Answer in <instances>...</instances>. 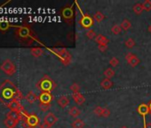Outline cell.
Segmentation results:
<instances>
[{"label": "cell", "instance_id": "obj_38", "mask_svg": "<svg viewBox=\"0 0 151 128\" xmlns=\"http://www.w3.org/2000/svg\"><path fill=\"white\" fill-rule=\"evenodd\" d=\"M108 48H109L108 45H98V49H99L101 52H106V51L108 50Z\"/></svg>", "mask_w": 151, "mask_h": 128}, {"label": "cell", "instance_id": "obj_13", "mask_svg": "<svg viewBox=\"0 0 151 128\" xmlns=\"http://www.w3.org/2000/svg\"><path fill=\"white\" fill-rule=\"evenodd\" d=\"M57 121H58V117H57L53 113H52V112L46 114V116H45V118H44V123L50 125V126L53 125Z\"/></svg>", "mask_w": 151, "mask_h": 128}, {"label": "cell", "instance_id": "obj_24", "mask_svg": "<svg viewBox=\"0 0 151 128\" xmlns=\"http://www.w3.org/2000/svg\"><path fill=\"white\" fill-rule=\"evenodd\" d=\"M95 41L96 43H98V45H108L109 43V39L106 38L103 35H97V37H95Z\"/></svg>", "mask_w": 151, "mask_h": 128}, {"label": "cell", "instance_id": "obj_43", "mask_svg": "<svg viewBox=\"0 0 151 128\" xmlns=\"http://www.w3.org/2000/svg\"><path fill=\"white\" fill-rule=\"evenodd\" d=\"M120 128H128V127H127V126H124H124H121Z\"/></svg>", "mask_w": 151, "mask_h": 128}, {"label": "cell", "instance_id": "obj_15", "mask_svg": "<svg viewBox=\"0 0 151 128\" xmlns=\"http://www.w3.org/2000/svg\"><path fill=\"white\" fill-rule=\"evenodd\" d=\"M6 117H10L17 122L21 121V120H23V116L22 115L21 112H18V111H10L6 114Z\"/></svg>", "mask_w": 151, "mask_h": 128}, {"label": "cell", "instance_id": "obj_16", "mask_svg": "<svg viewBox=\"0 0 151 128\" xmlns=\"http://www.w3.org/2000/svg\"><path fill=\"white\" fill-rule=\"evenodd\" d=\"M57 103L60 107L61 108H66L69 105V99L65 96V95H62L60 96L58 100H57Z\"/></svg>", "mask_w": 151, "mask_h": 128}, {"label": "cell", "instance_id": "obj_28", "mask_svg": "<svg viewBox=\"0 0 151 128\" xmlns=\"http://www.w3.org/2000/svg\"><path fill=\"white\" fill-rule=\"evenodd\" d=\"M104 76L106 77V78L110 79L111 78H113L115 76V70L112 68H108L105 71H104Z\"/></svg>", "mask_w": 151, "mask_h": 128}, {"label": "cell", "instance_id": "obj_42", "mask_svg": "<svg viewBox=\"0 0 151 128\" xmlns=\"http://www.w3.org/2000/svg\"><path fill=\"white\" fill-rule=\"evenodd\" d=\"M148 31H149V32L151 33V25H150V26L148 27Z\"/></svg>", "mask_w": 151, "mask_h": 128}, {"label": "cell", "instance_id": "obj_25", "mask_svg": "<svg viewBox=\"0 0 151 128\" xmlns=\"http://www.w3.org/2000/svg\"><path fill=\"white\" fill-rule=\"evenodd\" d=\"M105 19V15L101 12H96L95 14L93 15V21L96 22H101Z\"/></svg>", "mask_w": 151, "mask_h": 128}, {"label": "cell", "instance_id": "obj_32", "mask_svg": "<svg viewBox=\"0 0 151 128\" xmlns=\"http://www.w3.org/2000/svg\"><path fill=\"white\" fill-rule=\"evenodd\" d=\"M125 46L127 47V48H129V49H132V47H134V45H135V41L132 39V38H128L126 41H125Z\"/></svg>", "mask_w": 151, "mask_h": 128}, {"label": "cell", "instance_id": "obj_22", "mask_svg": "<svg viewBox=\"0 0 151 128\" xmlns=\"http://www.w3.org/2000/svg\"><path fill=\"white\" fill-rule=\"evenodd\" d=\"M68 114L72 117H78L81 114V110L78 107H72L68 110Z\"/></svg>", "mask_w": 151, "mask_h": 128}, {"label": "cell", "instance_id": "obj_29", "mask_svg": "<svg viewBox=\"0 0 151 128\" xmlns=\"http://www.w3.org/2000/svg\"><path fill=\"white\" fill-rule=\"evenodd\" d=\"M86 37H87L89 39H95V37H97V35H96V33H95L94 30L89 29H87V31H86Z\"/></svg>", "mask_w": 151, "mask_h": 128}, {"label": "cell", "instance_id": "obj_44", "mask_svg": "<svg viewBox=\"0 0 151 128\" xmlns=\"http://www.w3.org/2000/svg\"><path fill=\"white\" fill-rule=\"evenodd\" d=\"M26 128H30V127H29V126H28V127H26Z\"/></svg>", "mask_w": 151, "mask_h": 128}, {"label": "cell", "instance_id": "obj_34", "mask_svg": "<svg viewBox=\"0 0 151 128\" xmlns=\"http://www.w3.org/2000/svg\"><path fill=\"white\" fill-rule=\"evenodd\" d=\"M102 112H103V108L97 106L95 107V109H93V113L97 116H102Z\"/></svg>", "mask_w": 151, "mask_h": 128}, {"label": "cell", "instance_id": "obj_9", "mask_svg": "<svg viewBox=\"0 0 151 128\" xmlns=\"http://www.w3.org/2000/svg\"><path fill=\"white\" fill-rule=\"evenodd\" d=\"M125 59H126V61L128 62V64H129V65H131L132 67L138 66L139 64V62H140L139 59L135 54H133L132 52H128L125 55Z\"/></svg>", "mask_w": 151, "mask_h": 128}, {"label": "cell", "instance_id": "obj_41", "mask_svg": "<svg viewBox=\"0 0 151 128\" xmlns=\"http://www.w3.org/2000/svg\"><path fill=\"white\" fill-rule=\"evenodd\" d=\"M148 107H149V110H150V113H151V100H150V101L148 102Z\"/></svg>", "mask_w": 151, "mask_h": 128}, {"label": "cell", "instance_id": "obj_33", "mask_svg": "<svg viewBox=\"0 0 151 128\" xmlns=\"http://www.w3.org/2000/svg\"><path fill=\"white\" fill-rule=\"evenodd\" d=\"M142 6H143V9L145 11H150L151 10V1L150 0H145L142 4Z\"/></svg>", "mask_w": 151, "mask_h": 128}, {"label": "cell", "instance_id": "obj_20", "mask_svg": "<svg viewBox=\"0 0 151 128\" xmlns=\"http://www.w3.org/2000/svg\"><path fill=\"white\" fill-rule=\"evenodd\" d=\"M101 86L105 89V90H108V89H110L112 86H113V82L109 79V78H104L101 82Z\"/></svg>", "mask_w": 151, "mask_h": 128}, {"label": "cell", "instance_id": "obj_37", "mask_svg": "<svg viewBox=\"0 0 151 128\" xmlns=\"http://www.w3.org/2000/svg\"><path fill=\"white\" fill-rule=\"evenodd\" d=\"M110 116V110L108 108H103V112H102V116L103 117H109Z\"/></svg>", "mask_w": 151, "mask_h": 128}, {"label": "cell", "instance_id": "obj_1", "mask_svg": "<svg viewBox=\"0 0 151 128\" xmlns=\"http://www.w3.org/2000/svg\"><path fill=\"white\" fill-rule=\"evenodd\" d=\"M23 98L22 92L9 79L5 80L0 85V101L8 106L14 101H21Z\"/></svg>", "mask_w": 151, "mask_h": 128}, {"label": "cell", "instance_id": "obj_19", "mask_svg": "<svg viewBox=\"0 0 151 128\" xmlns=\"http://www.w3.org/2000/svg\"><path fill=\"white\" fill-rule=\"evenodd\" d=\"M25 99H26V101L29 102V103H30V104H32V103H34L37 99H38V97L37 96V94L35 93H33V92H29L28 93V94L25 96Z\"/></svg>", "mask_w": 151, "mask_h": 128}, {"label": "cell", "instance_id": "obj_31", "mask_svg": "<svg viewBox=\"0 0 151 128\" xmlns=\"http://www.w3.org/2000/svg\"><path fill=\"white\" fill-rule=\"evenodd\" d=\"M121 30H122V28H121V26H120V25H118V24L114 25V26L112 27V29H111L112 33H113V34H115V35H118V34H120Z\"/></svg>", "mask_w": 151, "mask_h": 128}, {"label": "cell", "instance_id": "obj_7", "mask_svg": "<svg viewBox=\"0 0 151 128\" xmlns=\"http://www.w3.org/2000/svg\"><path fill=\"white\" fill-rule=\"evenodd\" d=\"M61 16L62 18L65 20V22L68 24H72L73 23V20H74V16H75V13H74V9H73V6H65L62 10H61Z\"/></svg>", "mask_w": 151, "mask_h": 128}, {"label": "cell", "instance_id": "obj_36", "mask_svg": "<svg viewBox=\"0 0 151 128\" xmlns=\"http://www.w3.org/2000/svg\"><path fill=\"white\" fill-rule=\"evenodd\" d=\"M109 64L111 65V67H116L118 64H119V60H118V59L117 58H116V57H113V58H111L110 59V60H109Z\"/></svg>", "mask_w": 151, "mask_h": 128}, {"label": "cell", "instance_id": "obj_18", "mask_svg": "<svg viewBox=\"0 0 151 128\" xmlns=\"http://www.w3.org/2000/svg\"><path fill=\"white\" fill-rule=\"evenodd\" d=\"M30 53L36 57V58H38L40 56H42L44 54V49L42 47H32L30 49Z\"/></svg>", "mask_w": 151, "mask_h": 128}, {"label": "cell", "instance_id": "obj_26", "mask_svg": "<svg viewBox=\"0 0 151 128\" xmlns=\"http://www.w3.org/2000/svg\"><path fill=\"white\" fill-rule=\"evenodd\" d=\"M121 28H122V29H124V30H128L129 29H131V27H132V23H131V22L129 21V20H127V19H124L123 22H122V23H121Z\"/></svg>", "mask_w": 151, "mask_h": 128}, {"label": "cell", "instance_id": "obj_17", "mask_svg": "<svg viewBox=\"0 0 151 128\" xmlns=\"http://www.w3.org/2000/svg\"><path fill=\"white\" fill-rule=\"evenodd\" d=\"M12 27H16L14 25H13L11 22H5V21H2V22H0V31H2V32H6L10 28Z\"/></svg>", "mask_w": 151, "mask_h": 128}, {"label": "cell", "instance_id": "obj_40", "mask_svg": "<svg viewBox=\"0 0 151 128\" xmlns=\"http://www.w3.org/2000/svg\"><path fill=\"white\" fill-rule=\"evenodd\" d=\"M144 128H151V123H146L144 125Z\"/></svg>", "mask_w": 151, "mask_h": 128}, {"label": "cell", "instance_id": "obj_11", "mask_svg": "<svg viewBox=\"0 0 151 128\" xmlns=\"http://www.w3.org/2000/svg\"><path fill=\"white\" fill-rule=\"evenodd\" d=\"M137 111L139 115H141L143 116V119H144V123L146 124V116L147 114L150 113V110H149V107L147 104H145V103H142L140 104L138 109H137Z\"/></svg>", "mask_w": 151, "mask_h": 128}, {"label": "cell", "instance_id": "obj_5", "mask_svg": "<svg viewBox=\"0 0 151 128\" xmlns=\"http://www.w3.org/2000/svg\"><path fill=\"white\" fill-rule=\"evenodd\" d=\"M22 115L23 116V121H25L28 126H29L30 128H36L37 126H40V119L35 113L28 114L25 110H23L22 112Z\"/></svg>", "mask_w": 151, "mask_h": 128}, {"label": "cell", "instance_id": "obj_2", "mask_svg": "<svg viewBox=\"0 0 151 128\" xmlns=\"http://www.w3.org/2000/svg\"><path fill=\"white\" fill-rule=\"evenodd\" d=\"M15 28L14 35L22 44L26 45H31L34 42H39L30 26L24 24L22 26H16Z\"/></svg>", "mask_w": 151, "mask_h": 128}, {"label": "cell", "instance_id": "obj_8", "mask_svg": "<svg viewBox=\"0 0 151 128\" xmlns=\"http://www.w3.org/2000/svg\"><path fill=\"white\" fill-rule=\"evenodd\" d=\"M78 10L81 12V14H82V17H81V19H80V24H81L82 27H84L85 29H89V28H91V27L93 26V19L90 15L85 14L82 12V10H81V8H80L79 6H78Z\"/></svg>", "mask_w": 151, "mask_h": 128}, {"label": "cell", "instance_id": "obj_23", "mask_svg": "<svg viewBox=\"0 0 151 128\" xmlns=\"http://www.w3.org/2000/svg\"><path fill=\"white\" fill-rule=\"evenodd\" d=\"M72 128H84L85 127V123L82 119H76L75 121H73V123L71 124Z\"/></svg>", "mask_w": 151, "mask_h": 128}, {"label": "cell", "instance_id": "obj_12", "mask_svg": "<svg viewBox=\"0 0 151 128\" xmlns=\"http://www.w3.org/2000/svg\"><path fill=\"white\" fill-rule=\"evenodd\" d=\"M7 108H9L12 111H18V112H22L24 109V108L22 107V105L21 104V102L19 101H12L8 106H6Z\"/></svg>", "mask_w": 151, "mask_h": 128}, {"label": "cell", "instance_id": "obj_27", "mask_svg": "<svg viewBox=\"0 0 151 128\" xmlns=\"http://www.w3.org/2000/svg\"><path fill=\"white\" fill-rule=\"evenodd\" d=\"M132 9H133L134 14H136L138 15H139L143 12V10H144L143 9V6H142V4H136V5H134L133 7H132Z\"/></svg>", "mask_w": 151, "mask_h": 128}, {"label": "cell", "instance_id": "obj_39", "mask_svg": "<svg viewBox=\"0 0 151 128\" xmlns=\"http://www.w3.org/2000/svg\"><path fill=\"white\" fill-rule=\"evenodd\" d=\"M40 128H50L51 126L50 125H48L47 124H45V123H43L42 124H40V126H39Z\"/></svg>", "mask_w": 151, "mask_h": 128}, {"label": "cell", "instance_id": "obj_14", "mask_svg": "<svg viewBox=\"0 0 151 128\" xmlns=\"http://www.w3.org/2000/svg\"><path fill=\"white\" fill-rule=\"evenodd\" d=\"M72 98H73L74 101L78 105H82L86 101L85 96L81 93H72Z\"/></svg>", "mask_w": 151, "mask_h": 128}, {"label": "cell", "instance_id": "obj_6", "mask_svg": "<svg viewBox=\"0 0 151 128\" xmlns=\"http://www.w3.org/2000/svg\"><path fill=\"white\" fill-rule=\"evenodd\" d=\"M0 69H1V70L4 71L8 76H12L16 72V67L14 65V63L9 59L6 60L2 63V65H1V67H0Z\"/></svg>", "mask_w": 151, "mask_h": 128}, {"label": "cell", "instance_id": "obj_21", "mask_svg": "<svg viewBox=\"0 0 151 128\" xmlns=\"http://www.w3.org/2000/svg\"><path fill=\"white\" fill-rule=\"evenodd\" d=\"M4 123H5V125L7 128H14L19 122H17V121H15V120H14V119H12L10 117H6L5 119V121H4Z\"/></svg>", "mask_w": 151, "mask_h": 128}, {"label": "cell", "instance_id": "obj_3", "mask_svg": "<svg viewBox=\"0 0 151 128\" xmlns=\"http://www.w3.org/2000/svg\"><path fill=\"white\" fill-rule=\"evenodd\" d=\"M55 87H56L55 82L47 75H45L37 83V88L42 93H51Z\"/></svg>", "mask_w": 151, "mask_h": 128}, {"label": "cell", "instance_id": "obj_4", "mask_svg": "<svg viewBox=\"0 0 151 128\" xmlns=\"http://www.w3.org/2000/svg\"><path fill=\"white\" fill-rule=\"evenodd\" d=\"M50 52H52L54 54H56L60 60L62 61L64 65H68L71 61V56L69 52L67 51L66 48H49Z\"/></svg>", "mask_w": 151, "mask_h": 128}, {"label": "cell", "instance_id": "obj_10", "mask_svg": "<svg viewBox=\"0 0 151 128\" xmlns=\"http://www.w3.org/2000/svg\"><path fill=\"white\" fill-rule=\"evenodd\" d=\"M53 97L51 93H41L40 95L38 96V100L40 103L43 104H51Z\"/></svg>", "mask_w": 151, "mask_h": 128}, {"label": "cell", "instance_id": "obj_30", "mask_svg": "<svg viewBox=\"0 0 151 128\" xmlns=\"http://www.w3.org/2000/svg\"><path fill=\"white\" fill-rule=\"evenodd\" d=\"M69 89H70L73 93H79V91H80V86H79L78 83H73V84L70 86Z\"/></svg>", "mask_w": 151, "mask_h": 128}, {"label": "cell", "instance_id": "obj_45", "mask_svg": "<svg viewBox=\"0 0 151 128\" xmlns=\"http://www.w3.org/2000/svg\"><path fill=\"white\" fill-rule=\"evenodd\" d=\"M142 128H144V127H142Z\"/></svg>", "mask_w": 151, "mask_h": 128}, {"label": "cell", "instance_id": "obj_35", "mask_svg": "<svg viewBox=\"0 0 151 128\" xmlns=\"http://www.w3.org/2000/svg\"><path fill=\"white\" fill-rule=\"evenodd\" d=\"M51 108V104H43V103H39V109L44 111V112H46L50 109Z\"/></svg>", "mask_w": 151, "mask_h": 128}]
</instances>
